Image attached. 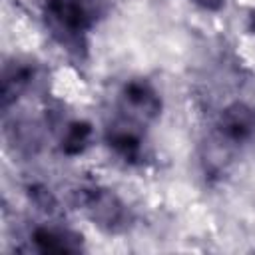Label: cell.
I'll list each match as a JSON object with an SVG mask.
<instances>
[{
	"instance_id": "obj_2",
	"label": "cell",
	"mask_w": 255,
	"mask_h": 255,
	"mask_svg": "<svg viewBox=\"0 0 255 255\" xmlns=\"http://www.w3.org/2000/svg\"><path fill=\"white\" fill-rule=\"evenodd\" d=\"M161 112V98L155 88L141 78L128 80L116 98L114 114L110 124L128 126L145 131V128L159 118Z\"/></svg>"
},
{
	"instance_id": "obj_8",
	"label": "cell",
	"mask_w": 255,
	"mask_h": 255,
	"mask_svg": "<svg viewBox=\"0 0 255 255\" xmlns=\"http://www.w3.org/2000/svg\"><path fill=\"white\" fill-rule=\"evenodd\" d=\"M191 2L203 10H209V12H215L225 4V0H191Z\"/></svg>"
},
{
	"instance_id": "obj_7",
	"label": "cell",
	"mask_w": 255,
	"mask_h": 255,
	"mask_svg": "<svg viewBox=\"0 0 255 255\" xmlns=\"http://www.w3.org/2000/svg\"><path fill=\"white\" fill-rule=\"evenodd\" d=\"M92 137H94V129H92L90 124L72 122V124L66 126L64 133H62L60 147L66 155H78L92 143Z\"/></svg>"
},
{
	"instance_id": "obj_4",
	"label": "cell",
	"mask_w": 255,
	"mask_h": 255,
	"mask_svg": "<svg viewBox=\"0 0 255 255\" xmlns=\"http://www.w3.org/2000/svg\"><path fill=\"white\" fill-rule=\"evenodd\" d=\"M78 205L102 229L110 233L124 231L129 225V211L122 199L104 187H82L76 191Z\"/></svg>"
},
{
	"instance_id": "obj_5",
	"label": "cell",
	"mask_w": 255,
	"mask_h": 255,
	"mask_svg": "<svg viewBox=\"0 0 255 255\" xmlns=\"http://www.w3.org/2000/svg\"><path fill=\"white\" fill-rule=\"evenodd\" d=\"M30 243L42 253H76L82 249V237L58 225H38L30 233Z\"/></svg>"
},
{
	"instance_id": "obj_9",
	"label": "cell",
	"mask_w": 255,
	"mask_h": 255,
	"mask_svg": "<svg viewBox=\"0 0 255 255\" xmlns=\"http://www.w3.org/2000/svg\"><path fill=\"white\" fill-rule=\"evenodd\" d=\"M251 30H253V32H255V12H253V14H251Z\"/></svg>"
},
{
	"instance_id": "obj_3",
	"label": "cell",
	"mask_w": 255,
	"mask_h": 255,
	"mask_svg": "<svg viewBox=\"0 0 255 255\" xmlns=\"http://www.w3.org/2000/svg\"><path fill=\"white\" fill-rule=\"evenodd\" d=\"M255 137V108L243 102L229 104L213 126L215 149H241Z\"/></svg>"
},
{
	"instance_id": "obj_1",
	"label": "cell",
	"mask_w": 255,
	"mask_h": 255,
	"mask_svg": "<svg viewBox=\"0 0 255 255\" xmlns=\"http://www.w3.org/2000/svg\"><path fill=\"white\" fill-rule=\"evenodd\" d=\"M42 14L50 36L68 54L84 58L88 34L100 16V0H44Z\"/></svg>"
},
{
	"instance_id": "obj_6",
	"label": "cell",
	"mask_w": 255,
	"mask_h": 255,
	"mask_svg": "<svg viewBox=\"0 0 255 255\" xmlns=\"http://www.w3.org/2000/svg\"><path fill=\"white\" fill-rule=\"evenodd\" d=\"M36 78V68L30 62H12L4 66L2 74V110L6 112L12 102L26 94Z\"/></svg>"
}]
</instances>
